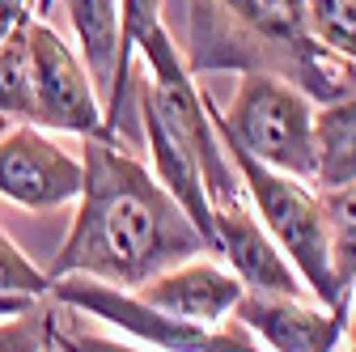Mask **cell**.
Wrapping results in <instances>:
<instances>
[{
    "mask_svg": "<svg viewBox=\"0 0 356 352\" xmlns=\"http://www.w3.org/2000/svg\"><path fill=\"white\" fill-rule=\"evenodd\" d=\"M81 166L85 179L76 212L64 246L47 268V280L85 276L136 293L153 276L170 272L174 263L212 255L191 216L178 208V200L127 149L89 136Z\"/></svg>",
    "mask_w": 356,
    "mask_h": 352,
    "instance_id": "obj_1",
    "label": "cell"
},
{
    "mask_svg": "<svg viewBox=\"0 0 356 352\" xmlns=\"http://www.w3.org/2000/svg\"><path fill=\"white\" fill-rule=\"evenodd\" d=\"M187 72H263L314 102L356 94V64L309 34L305 0H187Z\"/></svg>",
    "mask_w": 356,
    "mask_h": 352,
    "instance_id": "obj_2",
    "label": "cell"
},
{
    "mask_svg": "<svg viewBox=\"0 0 356 352\" xmlns=\"http://www.w3.org/2000/svg\"><path fill=\"white\" fill-rule=\"evenodd\" d=\"M220 145H225L238 179L246 187V200H250V208L259 216V225L280 246V255L293 263V272L301 276L305 293L318 305H327V310L348 305L352 293H343L335 285V272H331V238H327L323 195L309 183H297V179H289V174H276V170L259 166L250 153H242L225 136H220Z\"/></svg>",
    "mask_w": 356,
    "mask_h": 352,
    "instance_id": "obj_3",
    "label": "cell"
},
{
    "mask_svg": "<svg viewBox=\"0 0 356 352\" xmlns=\"http://www.w3.org/2000/svg\"><path fill=\"white\" fill-rule=\"evenodd\" d=\"M314 111L318 106L297 85H289L280 77H263V72L238 77V90H234L225 111H216L208 98L212 127L229 145L250 153L259 166L289 174V179L309 183V187H314V166H318Z\"/></svg>",
    "mask_w": 356,
    "mask_h": 352,
    "instance_id": "obj_4",
    "label": "cell"
},
{
    "mask_svg": "<svg viewBox=\"0 0 356 352\" xmlns=\"http://www.w3.org/2000/svg\"><path fill=\"white\" fill-rule=\"evenodd\" d=\"M30 42V77H34V127L42 131H72V136H102V102L89 81L76 47L42 17L26 22Z\"/></svg>",
    "mask_w": 356,
    "mask_h": 352,
    "instance_id": "obj_5",
    "label": "cell"
},
{
    "mask_svg": "<svg viewBox=\"0 0 356 352\" xmlns=\"http://www.w3.org/2000/svg\"><path fill=\"white\" fill-rule=\"evenodd\" d=\"M208 212H212V234H208V250L220 255V263L242 280L246 293H276V297H309L301 276L293 272V263L280 255V246L267 238V230L259 225V216L246 200V187H225L208 195Z\"/></svg>",
    "mask_w": 356,
    "mask_h": 352,
    "instance_id": "obj_6",
    "label": "cell"
},
{
    "mask_svg": "<svg viewBox=\"0 0 356 352\" xmlns=\"http://www.w3.org/2000/svg\"><path fill=\"white\" fill-rule=\"evenodd\" d=\"M85 166L42 127L17 123L0 136V195L30 212H51L76 204Z\"/></svg>",
    "mask_w": 356,
    "mask_h": 352,
    "instance_id": "obj_7",
    "label": "cell"
},
{
    "mask_svg": "<svg viewBox=\"0 0 356 352\" xmlns=\"http://www.w3.org/2000/svg\"><path fill=\"white\" fill-rule=\"evenodd\" d=\"M234 319L250 331L263 352H335L343 339L348 305L327 310L305 297H276V293H242Z\"/></svg>",
    "mask_w": 356,
    "mask_h": 352,
    "instance_id": "obj_8",
    "label": "cell"
},
{
    "mask_svg": "<svg viewBox=\"0 0 356 352\" xmlns=\"http://www.w3.org/2000/svg\"><path fill=\"white\" fill-rule=\"evenodd\" d=\"M242 280L212 255H195L187 263H174L170 272L153 276L136 289V297L153 310L183 319L195 327H220L234 319V305L242 301Z\"/></svg>",
    "mask_w": 356,
    "mask_h": 352,
    "instance_id": "obj_9",
    "label": "cell"
},
{
    "mask_svg": "<svg viewBox=\"0 0 356 352\" xmlns=\"http://www.w3.org/2000/svg\"><path fill=\"white\" fill-rule=\"evenodd\" d=\"M68 26L76 34V56L94 81V90H111L115 64H119V0H60Z\"/></svg>",
    "mask_w": 356,
    "mask_h": 352,
    "instance_id": "obj_10",
    "label": "cell"
},
{
    "mask_svg": "<svg viewBox=\"0 0 356 352\" xmlns=\"http://www.w3.org/2000/svg\"><path fill=\"white\" fill-rule=\"evenodd\" d=\"M314 191L356 183V94L314 111Z\"/></svg>",
    "mask_w": 356,
    "mask_h": 352,
    "instance_id": "obj_11",
    "label": "cell"
},
{
    "mask_svg": "<svg viewBox=\"0 0 356 352\" xmlns=\"http://www.w3.org/2000/svg\"><path fill=\"white\" fill-rule=\"evenodd\" d=\"M161 5H165V0H119L123 34H119L115 81H111L106 106H102V111H106V115H102V141H115L119 131H123V111H127V98H131V56H136V42L161 26Z\"/></svg>",
    "mask_w": 356,
    "mask_h": 352,
    "instance_id": "obj_12",
    "label": "cell"
},
{
    "mask_svg": "<svg viewBox=\"0 0 356 352\" xmlns=\"http://www.w3.org/2000/svg\"><path fill=\"white\" fill-rule=\"evenodd\" d=\"M26 22L5 42H0V119H17V123H30L34 127V77H30Z\"/></svg>",
    "mask_w": 356,
    "mask_h": 352,
    "instance_id": "obj_13",
    "label": "cell"
},
{
    "mask_svg": "<svg viewBox=\"0 0 356 352\" xmlns=\"http://www.w3.org/2000/svg\"><path fill=\"white\" fill-rule=\"evenodd\" d=\"M323 212H327V238H331V272L343 293L356 285V183L318 191Z\"/></svg>",
    "mask_w": 356,
    "mask_h": 352,
    "instance_id": "obj_14",
    "label": "cell"
},
{
    "mask_svg": "<svg viewBox=\"0 0 356 352\" xmlns=\"http://www.w3.org/2000/svg\"><path fill=\"white\" fill-rule=\"evenodd\" d=\"M47 344L56 352H153L136 339H119V335H102L94 327H85L76 310L47 297Z\"/></svg>",
    "mask_w": 356,
    "mask_h": 352,
    "instance_id": "obj_15",
    "label": "cell"
},
{
    "mask_svg": "<svg viewBox=\"0 0 356 352\" xmlns=\"http://www.w3.org/2000/svg\"><path fill=\"white\" fill-rule=\"evenodd\" d=\"M305 22L327 51L356 64V0H305Z\"/></svg>",
    "mask_w": 356,
    "mask_h": 352,
    "instance_id": "obj_16",
    "label": "cell"
},
{
    "mask_svg": "<svg viewBox=\"0 0 356 352\" xmlns=\"http://www.w3.org/2000/svg\"><path fill=\"white\" fill-rule=\"evenodd\" d=\"M0 293H26V297H47L51 293L47 272L34 268L5 230H0Z\"/></svg>",
    "mask_w": 356,
    "mask_h": 352,
    "instance_id": "obj_17",
    "label": "cell"
},
{
    "mask_svg": "<svg viewBox=\"0 0 356 352\" xmlns=\"http://www.w3.org/2000/svg\"><path fill=\"white\" fill-rule=\"evenodd\" d=\"M47 344V305L0 323V352H42Z\"/></svg>",
    "mask_w": 356,
    "mask_h": 352,
    "instance_id": "obj_18",
    "label": "cell"
},
{
    "mask_svg": "<svg viewBox=\"0 0 356 352\" xmlns=\"http://www.w3.org/2000/svg\"><path fill=\"white\" fill-rule=\"evenodd\" d=\"M208 352H263V344H254L250 331H246L238 319H229V323L216 327V339H212Z\"/></svg>",
    "mask_w": 356,
    "mask_h": 352,
    "instance_id": "obj_19",
    "label": "cell"
},
{
    "mask_svg": "<svg viewBox=\"0 0 356 352\" xmlns=\"http://www.w3.org/2000/svg\"><path fill=\"white\" fill-rule=\"evenodd\" d=\"M30 5H34V0H0V42H5V38L34 13Z\"/></svg>",
    "mask_w": 356,
    "mask_h": 352,
    "instance_id": "obj_20",
    "label": "cell"
},
{
    "mask_svg": "<svg viewBox=\"0 0 356 352\" xmlns=\"http://www.w3.org/2000/svg\"><path fill=\"white\" fill-rule=\"evenodd\" d=\"M335 352H356V285H352V297H348V323H343V339Z\"/></svg>",
    "mask_w": 356,
    "mask_h": 352,
    "instance_id": "obj_21",
    "label": "cell"
},
{
    "mask_svg": "<svg viewBox=\"0 0 356 352\" xmlns=\"http://www.w3.org/2000/svg\"><path fill=\"white\" fill-rule=\"evenodd\" d=\"M30 9H34V17H42V22H47V13L56 9V0H34V5H30Z\"/></svg>",
    "mask_w": 356,
    "mask_h": 352,
    "instance_id": "obj_22",
    "label": "cell"
},
{
    "mask_svg": "<svg viewBox=\"0 0 356 352\" xmlns=\"http://www.w3.org/2000/svg\"><path fill=\"white\" fill-rule=\"evenodd\" d=\"M42 352H56V348H51V344H42Z\"/></svg>",
    "mask_w": 356,
    "mask_h": 352,
    "instance_id": "obj_23",
    "label": "cell"
}]
</instances>
